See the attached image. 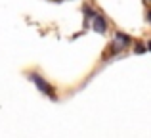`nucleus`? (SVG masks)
I'll return each instance as SVG.
<instances>
[{
	"instance_id": "nucleus-6",
	"label": "nucleus",
	"mask_w": 151,
	"mask_h": 138,
	"mask_svg": "<svg viewBox=\"0 0 151 138\" xmlns=\"http://www.w3.org/2000/svg\"><path fill=\"white\" fill-rule=\"evenodd\" d=\"M145 19H147V21L151 23V10H147V15H145Z\"/></svg>"
},
{
	"instance_id": "nucleus-9",
	"label": "nucleus",
	"mask_w": 151,
	"mask_h": 138,
	"mask_svg": "<svg viewBox=\"0 0 151 138\" xmlns=\"http://www.w3.org/2000/svg\"><path fill=\"white\" fill-rule=\"evenodd\" d=\"M149 2H151V0H149Z\"/></svg>"
},
{
	"instance_id": "nucleus-1",
	"label": "nucleus",
	"mask_w": 151,
	"mask_h": 138,
	"mask_svg": "<svg viewBox=\"0 0 151 138\" xmlns=\"http://www.w3.org/2000/svg\"><path fill=\"white\" fill-rule=\"evenodd\" d=\"M27 79L38 88V92H42L44 96H48L50 100H54V102L58 100V90H55V86L52 85L46 77H42L38 71H27Z\"/></svg>"
},
{
	"instance_id": "nucleus-8",
	"label": "nucleus",
	"mask_w": 151,
	"mask_h": 138,
	"mask_svg": "<svg viewBox=\"0 0 151 138\" xmlns=\"http://www.w3.org/2000/svg\"><path fill=\"white\" fill-rule=\"evenodd\" d=\"M55 2H63V0H55Z\"/></svg>"
},
{
	"instance_id": "nucleus-4",
	"label": "nucleus",
	"mask_w": 151,
	"mask_h": 138,
	"mask_svg": "<svg viewBox=\"0 0 151 138\" xmlns=\"http://www.w3.org/2000/svg\"><path fill=\"white\" fill-rule=\"evenodd\" d=\"M98 14V10H94L90 4H82V15H84V27L90 25V21L94 19V15Z\"/></svg>"
},
{
	"instance_id": "nucleus-2",
	"label": "nucleus",
	"mask_w": 151,
	"mask_h": 138,
	"mask_svg": "<svg viewBox=\"0 0 151 138\" xmlns=\"http://www.w3.org/2000/svg\"><path fill=\"white\" fill-rule=\"evenodd\" d=\"M134 44V40H132V37L130 35H126V33H122V31H115V37H113V42L109 44V48H107V52H105V58L107 56H117V54H121L122 50H126V48H130V46Z\"/></svg>"
},
{
	"instance_id": "nucleus-7",
	"label": "nucleus",
	"mask_w": 151,
	"mask_h": 138,
	"mask_svg": "<svg viewBox=\"0 0 151 138\" xmlns=\"http://www.w3.org/2000/svg\"><path fill=\"white\" fill-rule=\"evenodd\" d=\"M145 46H147V52H151V40H147V42H145Z\"/></svg>"
},
{
	"instance_id": "nucleus-3",
	"label": "nucleus",
	"mask_w": 151,
	"mask_h": 138,
	"mask_svg": "<svg viewBox=\"0 0 151 138\" xmlns=\"http://www.w3.org/2000/svg\"><path fill=\"white\" fill-rule=\"evenodd\" d=\"M90 27H92L94 33L98 35H105L107 29H109V21H107V17L101 14V12H98L96 15H94V19L90 21Z\"/></svg>"
},
{
	"instance_id": "nucleus-5",
	"label": "nucleus",
	"mask_w": 151,
	"mask_h": 138,
	"mask_svg": "<svg viewBox=\"0 0 151 138\" xmlns=\"http://www.w3.org/2000/svg\"><path fill=\"white\" fill-rule=\"evenodd\" d=\"M134 54H145L147 52V46H145V42H134Z\"/></svg>"
}]
</instances>
